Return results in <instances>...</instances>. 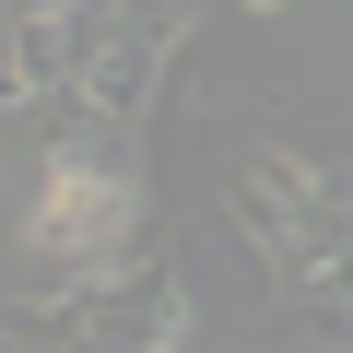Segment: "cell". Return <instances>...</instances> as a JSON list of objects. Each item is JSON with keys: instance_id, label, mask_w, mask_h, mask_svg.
Here are the masks:
<instances>
[{"instance_id": "obj_1", "label": "cell", "mask_w": 353, "mask_h": 353, "mask_svg": "<svg viewBox=\"0 0 353 353\" xmlns=\"http://www.w3.org/2000/svg\"><path fill=\"white\" fill-rule=\"evenodd\" d=\"M130 224H141V176L106 141H71V153H48L36 201H24V259L48 271V294H83L130 248Z\"/></svg>"}]
</instances>
